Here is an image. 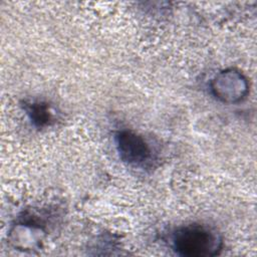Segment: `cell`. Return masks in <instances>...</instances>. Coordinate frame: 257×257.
Here are the masks:
<instances>
[{
    "instance_id": "1",
    "label": "cell",
    "mask_w": 257,
    "mask_h": 257,
    "mask_svg": "<svg viewBox=\"0 0 257 257\" xmlns=\"http://www.w3.org/2000/svg\"><path fill=\"white\" fill-rule=\"evenodd\" d=\"M174 250L182 256L211 257L222 249V237L206 225H187L179 228L172 238Z\"/></svg>"
},
{
    "instance_id": "2",
    "label": "cell",
    "mask_w": 257,
    "mask_h": 257,
    "mask_svg": "<svg viewBox=\"0 0 257 257\" xmlns=\"http://www.w3.org/2000/svg\"><path fill=\"white\" fill-rule=\"evenodd\" d=\"M213 95L224 103H237L248 94L249 84L245 75L235 69L228 68L219 72L210 82Z\"/></svg>"
},
{
    "instance_id": "3",
    "label": "cell",
    "mask_w": 257,
    "mask_h": 257,
    "mask_svg": "<svg viewBox=\"0 0 257 257\" xmlns=\"http://www.w3.org/2000/svg\"><path fill=\"white\" fill-rule=\"evenodd\" d=\"M115 144L120 159L125 163L139 166L151 158V149L147 142L133 132H118L115 135Z\"/></svg>"
},
{
    "instance_id": "4",
    "label": "cell",
    "mask_w": 257,
    "mask_h": 257,
    "mask_svg": "<svg viewBox=\"0 0 257 257\" xmlns=\"http://www.w3.org/2000/svg\"><path fill=\"white\" fill-rule=\"evenodd\" d=\"M26 110L31 120L37 126H43L51 119V113L47 104L42 102L29 103L26 106Z\"/></svg>"
}]
</instances>
